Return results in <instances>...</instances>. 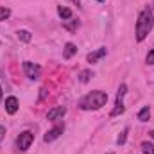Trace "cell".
Segmentation results:
<instances>
[{
	"mask_svg": "<svg viewBox=\"0 0 154 154\" xmlns=\"http://www.w3.org/2000/svg\"><path fill=\"white\" fill-rule=\"evenodd\" d=\"M154 27V14L149 7H145L136 20V41H143L145 36L152 31Z\"/></svg>",
	"mask_w": 154,
	"mask_h": 154,
	"instance_id": "cell-1",
	"label": "cell"
},
{
	"mask_svg": "<svg viewBox=\"0 0 154 154\" xmlns=\"http://www.w3.org/2000/svg\"><path fill=\"white\" fill-rule=\"evenodd\" d=\"M106 102H108V93L100 91V90H93L81 100V109H84V111L93 109L95 111V109H100L102 106H106Z\"/></svg>",
	"mask_w": 154,
	"mask_h": 154,
	"instance_id": "cell-2",
	"label": "cell"
},
{
	"mask_svg": "<svg viewBox=\"0 0 154 154\" xmlns=\"http://www.w3.org/2000/svg\"><path fill=\"white\" fill-rule=\"evenodd\" d=\"M32 142H34V134H32L31 131H23V133L16 138V147H18L20 151H27Z\"/></svg>",
	"mask_w": 154,
	"mask_h": 154,
	"instance_id": "cell-3",
	"label": "cell"
},
{
	"mask_svg": "<svg viewBox=\"0 0 154 154\" xmlns=\"http://www.w3.org/2000/svg\"><path fill=\"white\" fill-rule=\"evenodd\" d=\"M23 72H25V75L29 77V79H38L39 77V72H41V68H39L38 65H34V63H31V61H23Z\"/></svg>",
	"mask_w": 154,
	"mask_h": 154,
	"instance_id": "cell-4",
	"label": "cell"
},
{
	"mask_svg": "<svg viewBox=\"0 0 154 154\" xmlns=\"http://www.w3.org/2000/svg\"><path fill=\"white\" fill-rule=\"evenodd\" d=\"M63 131H65V125L63 124H59V125H56V127H52L50 131H47V134L43 136V140L48 143V142H54L56 138H59L61 134H63Z\"/></svg>",
	"mask_w": 154,
	"mask_h": 154,
	"instance_id": "cell-5",
	"label": "cell"
},
{
	"mask_svg": "<svg viewBox=\"0 0 154 154\" xmlns=\"http://www.w3.org/2000/svg\"><path fill=\"white\" fill-rule=\"evenodd\" d=\"M108 54V50H106V47H100V48H97V50H93V52H90L88 56H86V59H88V63H97L99 59H102L104 56Z\"/></svg>",
	"mask_w": 154,
	"mask_h": 154,
	"instance_id": "cell-6",
	"label": "cell"
},
{
	"mask_svg": "<svg viewBox=\"0 0 154 154\" xmlns=\"http://www.w3.org/2000/svg\"><path fill=\"white\" fill-rule=\"evenodd\" d=\"M65 113H66V109H65L63 106H56V108H52V109L47 113V118H48V120H52V122H56V120L63 118Z\"/></svg>",
	"mask_w": 154,
	"mask_h": 154,
	"instance_id": "cell-7",
	"label": "cell"
},
{
	"mask_svg": "<svg viewBox=\"0 0 154 154\" xmlns=\"http://www.w3.org/2000/svg\"><path fill=\"white\" fill-rule=\"evenodd\" d=\"M5 111L9 115H14L18 111V99L16 97H7L5 99Z\"/></svg>",
	"mask_w": 154,
	"mask_h": 154,
	"instance_id": "cell-8",
	"label": "cell"
},
{
	"mask_svg": "<svg viewBox=\"0 0 154 154\" xmlns=\"http://www.w3.org/2000/svg\"><path fill=\"white\" fill-rule=\"evenodd\" d=\"M75 54H77V47L74 43H66L65 48H63V57H65V59H70V57H74Z\"/></svg>",
	"mask_w": 154,
	"mask_h": 154,
	"instance_id": "cell-9",
	"label": "cell"
},
{
	"mask_svg": "<svg viewBox=\"0 0 154 154\" xmlns=\"http://www.w3.org/2000/svg\"><path fill=\"white\" fill-rule=\"evenodd\" d=\"M125 111V108H124V100H120V99H116L115 102V108H113V111H111V116H118L122 115Z\"/></svg>",
	"mask_w": 154,
	"mask_h": 154,
	"instance_id": "cell-10",
	"label": "cell"
},
{
	"mask_svg": "<svg viewBox=\"0 0 154 154\" xmlns=\"http://www.w3.org/2000/svg\"><path fill=\"white\" fill-rule=\"evenodd\" d=\"M57 14L63 18V20H70L72 18V9H68V7H63V5H59L57 7Z\"/></svg>",
	"mask_w": 154,
	"mask_h": 154,
	"instance_id": "cell-11",
	"label": "cell"
},
{
	"mask_svg": "<svg viewBox=\"0 0 154 154\" xmlns=\"http://www.w3.org/2000/svg\"><path fill=\"white\" fill-rule=\"evenodd\" d=\"M149 116H151V108H149V106H145V108H142V109L138 111V120H140V122H147Z\"/></svg>",
	"mask_w": 154,
	"mask_h": 154,
	"instance_id": "cell-12",
	"label": "cell"
},
{
	"mask_svg": "<svg viewBox=\"0 0 154 154\" xmlns=\"http://www.w3.org/2000/svg\"><path fill=\"white\" fill-rule=\"evenodd\" d=\"M63 27H65L66 31H70V32H75V31H77V27H79V22H77V20H72V18H70V22H65V23H63Z\"/></svg>",
	"mask_w": 154,
	"mask_h": 154,
	"instance_id": "cell-13",
	"label": "cell"
},
{
	"mask_svg": "<svg viewBox=\"0 0 154 154\" xmlns=\"http://www.w3.org/2000/svg\"><path fill=\"white\" fill-rule=\"evenodd\" d=\"M16 34H18V39H22V41H25V43H29V41L32 39V36H31V32H29V31H25V29L18 31Z\"/></svg>",
	"mask_w": 154,
	"mask_h": 154,
	"instance_id": "cell-14",
	"label": "cell"
},
{
	"mask_svg": "<svg viewBox=\"0 0 154 154\" xmlns=\"http://www.w3.org/2000/svg\"><path fill=\"white\" fill-rule=\"evenodd\" d=\"M91 77H93V72H91V70H82V72L79 74V81H81V82H88Z\"/></svg>",
	"mask_w": 154,
	"mask_h": 154,
	"instance_id": "cell-15",
	"label": "cell"
},
{
	"mask_svg": "<svg viewBox=\"0 0 154 154\" xmlns=\"http://www.w3.org/2000/svg\"><path fill=\"white\" fill-rule=\"evenodd\" d=\"M142 152L143 154H154V145L151 142H142Z\"/></svg>",
	"mask_w": 154,
	"mask_h": 154,
	"instance_id": "cell-16",
	"label": "cell"
},
{
	"mask_svg": "<svg viewBox=\"0 0 154 154\" xmlns=\"http://www.w3.org/2000/svg\"><path fill=\"white\" fill-rule=\"evenodd\" d=\"M9 16H11V11H9V7H0V22L7 20Z\"/></svg>",
	"mask_w": 154,
	"mask_h": 154,
	"instance_id": "cell-17",
	"label": "cell"
},
{
	"mask_svg": "<svg viewBox=\"0 0 154 154\" xmlns=\"http://www.w3.org/2000/svg\"><path fill=\"white\" fill-rule=\"evenodd\" d=\"M125 91H127V86L122 82L120 86H118V93H116V99H120V100H124V95H125Z\"/></svg>",
	"mask_w": 154,
	"mask_h": 154,
	"instance_id": "cell-18",
	"label": "cell"
},
{
	"mask_svg": "<svg viewBox=\"0 0 154 154\" xmlns=\"http://www.w3.org/2000/svg\"><path fill=\"white\" fill-rule=\"evenodd\" d=\"M125 140H127V129H124V131L120 133V136H118L116 143H118V145H124V143H125Z\"/></svg>",
	"mask_w": 154,
	"mask_h": 154,
	"instance_id": "cell-19",
	"label": "cell"
},
{
	"mask_svg": "<svg viewBox=\"0 0 154 154\" xmlns=\"http://www.w3.org/2000/svg\"><path fill=\"white\" fill-rule=\"evenodd\" d=\"M147 63H149V65H154V48L147 54Z\"/></svg>",
	"mask_w": 154,
	"mask_h": 154,
	"instance_id": "cell-20",
	"label": "cell"
},
{
	"mask_svg": "<svg viewBox=\"0 0 154 154\" xmlns=\"http://www.w3.org/2000/svg\"><path fill=\"white\" fill-rule=\"evenodd\" d=\"M4 138H5V127H4V125H0V142H2Z\"/></svg>",
	"mask_w": 154,
	"mask_h": 154,
	"instance_id": "cell-21",
	"label": "cell"
},
{
	"mask_svg": "<svg viewBox=\"0 0 154 154\" xmlns=\"http://www.w3.org/2000/svg\"><path fill=\"white\" fill-rule=\"evenodd\" d=\"M149 136H151V138L154 140V131H149Z\"/></svg>",
	"mask_w": 154,
	"mask_h": 154,
	"instance_id": "cell-22",
	"label": "cell"
},
{
	"mask_svg": "<svg viewBox=\"0 0 154 154\" xmlns=\"http://www.w3.org/2000/svg\"><path fill=\"white\" fill-rule=\"evenodd\" d=\"M0 100H2V88H0Z\"/></svg>",
	"mask_w": 154,
	"mask_h": 154,
	"instance_id": "cell-23",
	"label": "cell"
},
{
	"mask_svg": "<svg viewBox=\"0 0 154 154\" xmlns=\"http://www.w3.org/2000/svg\"><path fill=\"white\" fill-rule=\"evenodd\" d=\"M72 2H75V4H79V2H81V0H72Z\"/></svg>",
	"mask_w": 154,
	"mask_h": 154,
	"instance_id": "cell-24",
	"label": "cell"
},
{
	"mask_svg": "<svg viewBox=\"0 0 154 154\" xmlns=\"http://www.w3.org/2000/svg\"><path fill=\"white\" fill-rule=\"evenodd\" d=\"M97 2H104V0H97Z\"/></svg>",
	"mask_w": 154,
	"mask_h": 154,
	"instance_id": "cell-25",
	"label": "cell"
},
{
	"mask_svg": "<svg viewBox=\"0 0 154 154\" xmlns=\"http://www.w3.org/2000/svg\"><path fill=\"white\" fill-rule=\"evenodd\" d=\"M108 154H113V152H108Z\"/></svg>",
	"mask_w": 154,
	"mask_h": 154,
	"instance_id": "cell-26",
	"label": "cell"
}]
</instances>
